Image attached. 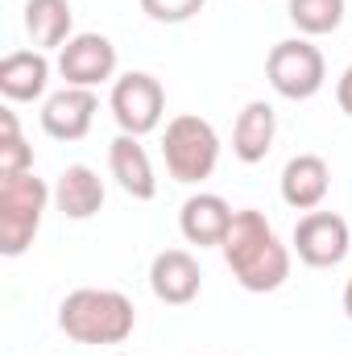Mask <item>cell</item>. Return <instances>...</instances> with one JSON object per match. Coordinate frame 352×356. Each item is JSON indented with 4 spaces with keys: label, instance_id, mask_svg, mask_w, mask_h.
Segmentation results:
<instances>
[{
    "label": "cell",
    "instance_id": "1",
    "mask_svg": "<svg viewBox=\"0 0 352 356\" xmlns=\"http://www.w3.org/2000/svg\"><path fill=\"white\" fill-rule=\"evenodd\" d=\"M220 253L232 269V277L249 294H273L290 277V249L278 241L273 224L257 207H241L232 216V228H228Z\"/></svg>",
    "mask_w": 352,
    "mask_h": 356
},
{
    "label": "cell",
    "instance_id": "2",
    "mask_svg": "<svg viewBox=\"0 0 352 356\" xmlns=\"http://www.w3.org/2000/svg\"><path fill=\"white\" fill-rule=\"evenodd\" d=\"M58 327H63L67 340H75L83 348L125 344L133 336V327H137V307L120 290L79 286L58 302Z\"/></svg>",
    "mask_w": 352,
    "mask_h": 356
},
{
    "label": "cell",
    "instance_id": "3",
    "mask_svg": "<svg viewBox=\"0 0 352 356\" xmlns=\"http://www.w3.org/2000/svg\"><path fill=\"white\" fill-rule=\"evenodd\" d=\"M50 199H54V186H46L33 170L0 178V253L4 257H21L33 245Z\"/></svg>",
    "mask_w": 352,
    "mask_h": 356
},
{
    "label": "cell",
    "instance_id": "4",
    "mask_svg": "<svg viewBox=\"0 0 352 356\" xmlns=\"http://www.w3.org/2000/svg\"><path fill=\"white\" fill-rule=\"evenodd\" d=\"M162 162H166L175 182L199 186L220 166V133L211 129V120H203L195 112H182L162 133Z\"/></svg>",
    "mask_w": 352,
    "mask_h": 356
},
{
    "label": "cell",
    "instance_id": "5",
    "mask_svg": "<svg viewBox=\"0 0 352 356\" xmlns=\"http://www.w3.org/2000/svg\"><path fill=\"white\" fill-rule=\"evenodd\" d=\"M265 79L269 88L278 91L282 99H315L323 83H328V63H323V50L311 42V38H286L269 50L265 58Z\"/></svg>",
    "mask_w": 352,
    "mask_h": 356
},
{
    "label": "cell",
    "instance_id": "6",
    "mask_svg": "<svg viewBox=\"0 0 352 356\" xmlns=\"http://www.w3.org/2000/svg\"><path fill=\"white\" fill-rule=\"evenodd\" d=\"M108 108H112V120L120 124V133L150 137L166 116V88L150 71H129L112 83Z\"/></svg>",
    "mask_w": 352,
    "mask_h": 356
},
{
    "label": "cell",
    "instance_id": "7",
    "mask_svg": "<svg viewBox=\"0 0 352 356\" xmlns=\"http://www.w3.org/2000/svg\"><path fill=\"white\" fill-rule=\"evenodd\" d=\"M298 261L311 269H336L352 249V228L344 216L336 211H307L298 224H294V236H290Z\"/></svg>",
    "mask_w": 352,
    "mask_h": 356
},
{
    "label": "cell",
    "instance_id": "8",
    "mask_svg": "<svg viewBox=\"0 0 352 356\" xmlns=\"http://www.w3.org/2000/svg\"><path fill=\"white\" fill-rule=\"evenodd\" d=\"M116 46L104 33H75L63 50H58V75L67 79V88H99V83H116Z\"/></svg>",
    "mask_w": 352,
    "mask_h": 356
},
{
    "label": "cell",
    "instance_id": "9",
    "mask_svg": "<svg viewBox=\"0 0 352 356\" xmlns=\"http://www.w3.org/2000/svg\"><path fill=\"white\" fill-rule=\"evenodd\" d=\"M232 207L224 195L216 191H195L186 195V203L178 207V232L186 245H199V249H220L228 228H232Z\"/></svg>",
    "mask_w": 352,
    "mask_h": 356
},
{
    "label": "cell",
    "instance_id": "10",
    "mask_svg": "<svg viewBox=\"0 0 352 356\" xmlns=\"http://www.w3.org/2000/svg\"><path fill=\"white\" fill-rule=\"evenodd\" d=\"M99 99L91 88H63L54 95H46L42 104V129L54 141H83L95 124Z\"/></svg>",
    "mask_w": 352,
    "mask_h": 356
},
{
    "label": "cell",
    "instance_id": "11",
    "mask_svg": "<svg viewBox=\"0 0 352 356\" xmlns=\"http://www.w3.org/2000/svg\"><path fill=\"white\" fill-rule=\"evenodd\" d=\"M150 290L166 307H186L203 290V269L186 249H162L150 261Z\"/></svg>",
    "mask_w": 352,
    "mask_h": 356
},
{
    "label": "cell",
    "instance_id": "12",
    "mask_svg": "<svg viewBox=\"0 0 352 356\" xmlns=\"http://www.w3.org/2000/svg\"><path fill=\"white\" fill-rule=\"evenodd\" d=\"M278 191H282L286 207H294V211H319V203L332 191V166L319 154H294L282 166Z\"/></svg>",
    "mask_w": 352,
    "mask_h": 356
},
{
    "label": "cell",
    "instance_id": "13",
    "mask_svg": "<svg viewBox=\"0 0 352 356\" xmlns=\"http://www.w3.org/2000/svg\"><path fill=\"white\" fill-rule=\"evenodd\" d=\"M108 170H112L116 186H120L129 199L150 203V199L158 195V175H154V162H150L141 137H129V133L112 137V145H108Z\"/></svg>",
    "mask_w": 352,
    "mask_h": 356
},
{
    "label": "cell",
    "instance_id": "14",
    "mask_svg": "<svg viewBox=\"0 0 352 356\" xmlns=\"http://www.w3.org/2000/svg\"><path fill=\"white\" fill-rule=\"evenodd\" d=\"M50 88V58L46 50H13L0 58V95L8 104H33Z\"/></svg>",
    "mask_w": 352,
    "mask_h": 356
},
{
    "label": "cell",
    "instance_id": "15",
    "mask_svg": "<svg viewBox=\"0 0 352 356\" xmlns=\"http://www.w3.org/2000/svg\"><path fill=\"white\" fill-rule=\"evenodd\" d=\"M273 137H278V112L269 99H249L232 124V154L245 162V166H257L269 158L273 149Z\"/></svg>",
    "mask_w": 352,
    "mask_h": 356
},
{
    "label": "cell",
    "instance_id": "16",
    "mask_svg": "<svg viewBox=\"0 0 352 356\" xmlns=\"http://www.w3.org/2000/svg\"><path fill=\"white\" fill-rule=\"evenodd\" d=\"M104 178L95 175L91 166L83 162H75V166H67L58 182H54V207L67 216V220H91V216H99V207H104Z\"/></svg>",
    "mask_w": 352,
    "mask_h": 356
},
{
    "label": "cell",
    "instance_id": "17",
    "mask_svg": "<svg viewBox=\"0 0 352 356\" xmlns=\"http://www.w3.org/2000/svg\"><path fill=\"white\" fill-rule=\"evenodd\" d=\"M25 33L33 50H63L75 38V8L71 0H25Z\"/></svg>",
    "mask_w": 352,
    "mask_h": 356
},
{
    "label": "cell",
    "instance_id": "18",
    "mask_svg": "<svg viewBox=\"0 0 352 356\" xmlns=\"http://www.w3.org/2000/svg\"><path fill=\"white\" fill-rule=\"evenodd\" d=\"M349 0H286V17L298 29V38H323L344 25Z\"/></svg>",
    "mask_w": 352,
    "mask_h": 356
},
{
    "label": "cell",
    "instance_id": "19",
    "mask_svg": "<svg viewBox=\"0 0 352 356\" xmlns=\"http://www.w3.org/2000/svg\"><path fill=\"white\" fill-rule=\"evenodd\" d=\"M25 170H33V149L25 145V137L17 129V112L0 108V178L25 175Z\"/></svg>",
    "mask_w": 352,
    "mask_h": 356
},
{
    "label": "cell",
    "instance_id": "20",
    "mask_svg": "<svg viewBox=\"0 0 352 356\" xmlns=\"http://www.w3.org/2000/svg\"><path fill=\"white\" fill-rule=\"evenodd\" d=\"M203 4L207 0H141V13L150 21H158V25H182L191 17H199Z\"/></svg>",
    "mask_w": 352,
    "mask_h": 356
},
{
    "label": "cell",
    "instance_id": "21",
    "mask_svg": "<svg viewBox=\"0 0 352 356\" xmlns=\"http://www.w3.org/2000/svg\"><path fill=\"white\" fill-rule=\"evenodd\" d=\"M336 104H340V112H344V116H352V67L336 79Z\"/></svg>",
    "mask_w": 352,
    "mask_h": 356
},
{
    "label": "cell",
    "instance_id": "22",
    "mask_svg": "<svg viewBox=\"0 0 352 356\" xmlns=\"http://www.w3.org/2000/svg\"><path fill=\"white\" fill-rule=\"evenodd\" d=\"M340 307H344V315L352 319V277L344 282V294H340Z\"/></svg>",
    "mask_w": 352,
    "mask_h": 356
},
{
    "label": "cell",
    "instance_id": "23",
    "mask_svg": "<svg viewBox=\"0 0 352 356\" xmlns=\"http://www.w3.org/2000/svg\"><path fill=\"white\" fill-rule=\"evenodd\" d=\"M112 356H125V353H112Z\"/></svg>",
    "mask_w": 352,
    "mask_h": 356
}]
</instances>
